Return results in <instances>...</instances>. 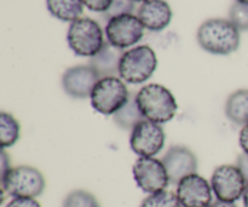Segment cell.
I'll use <instances>...</instances> for the list:
<instances>
[{"mask_svg":"<svg viewBox=\"0 0 248 207\" xmlns=\"http://www.w3.org/2000/svg\"><path fill=\"white\" fill-rule=\"evenodd\" d=\"M1 188L12 198L35 199L45 191V178L35 167L22 165L1 177Z\"/></svg>","mask_w":248,"mask_h":207,"instance_id":"cell-4","label":"cell"},{"mask_svg":"<svg viewBox=\"0 0 248 207\" xmlns=\"http://www.w3.org/2000/svg\"><path fill=\"white\" fill-rule=\"evenodd\" d=\"M239 143H240V147H241V149L244 150V153L248 154V124L247 125L242 126L241 131H240Z\"/></svg>","mask_w":248,"mask_h":207,"instance_id":"cell-27","label":"cell"},{"mask_svg":"<svg viewBox=\"0 0 248 207\" xmlns=\"http://www.w3.org/2000/svg\"><path fill=\"white\" fill-rule=\"evenodd\" d=\"M125 51L106 41L101 50L90 58V64L101 78L118 77L119 65Z\"/></svg>","mask_w":248,"mask_h":207,"instance_id":"cell-15","label":"cell"},{"mask_svg":"<svg viewBox=\"0 0 248 207\" xmlns=\"http://www.w3.org/2000/svg\"><path fill=\"white\" fill-rule=\"evenodd\" d=\"M161 161L166 167L170 183L176 186L183 178L198 172V158L189 148L183 145H174L170 148L162 157Z\"/></svg>","mask_w":248,"mask_h":207,"instance_id":"cell-12","label":"cell"},{"mask_svg":"<svg viewBox=\"0 0 248 207\" xmlns=\"http://www.w3.org/2000/svg\"><path fill=\"white\" fill-rule=\"evenodd\" d=\"M247 181L240 169L234 165H220L213 171L211 187L216 198L220 201L235 203L242 198Z\"/></svg>","mask_w":248,"mask_h":207,"instance_id":"cell-7","label":"cell"},{"mask_svg":"<svg viewBox=\"0 0 248 207\" xmlns=\"http://www.w3.org/2000/svg\"><path fill=\"white\" fill-rule=\"evenodd\" d=\"M210 207H237L235 203H228V201H220L217 200L215 203L211 204Z\"/></svg>","mask_w":248,"mask_h":207,"instance_id":"cell-29","label":"cell"},{"mask_svg":"<svg viewBox=\"0 0 248 207\" xmlns=\"http://www.w3.org/2000/svg\"><path fill=\"white\" fill-rule=\"evenodd\" d=\"M236 166L239 167L240 171L242 172V175H244V177L248 182V154L242 153V154H240L239 157H237Z\"/></svg>","mask_w":248,"mask_h":207,"instance_id":"cell-26","label":"cell"},{"mask_svg":"<svg viewBox=\"0 0 248 207\" xmlns=\"http://www.w3.org/2000/svg\"><path fill=\"white\" fill-rule=\"evenodd\" d=\"M157 67L154 50L148 45L136 46L125 51L119 65V77L128 84L138 85L147 81Z\"/></svg>","mask_w":248,"mask_h":207,"instance_id":"cell-3","label":"cell"},{"mask_svg":"<svg viewBox=\"0 0 248 207\" xmlns=\"http://www.w3.org/2000/svg\"><path fill=\"white\" fill-rule=\"evenodd\" d=\"M114 121L116 125L123 130H133L138 123L144 119V116L140 113V108L136 102V94H131L127 103L121 107L118 111L113 115Z\"/></svg>","mask_w":248,"mask_h":207,"instance_id":"cell-18","label":"cell"},{"mask_svg":"<svg viewBox=\"0 0 248 207\" xmlns=\"http://www.w3.org/2000/svg\"><path fill=\"white\" fill-rule=\"evenodd\" d=\"M63 207H101L93 194L82 189L73 191L65 196Z\"/></svg>","mask_w":248,"mask_h":207,"instance_id":"cell-21","label":"cell"},{"mask_svg":"<svg viewBox=\"0 0 248 207\" xmlns=\"http://www.w3.org/2000/svg\"><path fill=\"white\" fill-rule=\"evenodd\" d=\"M198 43L213 55H230L239 48L240 31L230 19H207L198 29Z\"/></svg>","mask_w":248,"mask_h":207,"instance_id":"cell-1","label":"cell"},{"mask_svg":"<svg viewBox=\"0 0 248 207\" xmlns=\"http://www.w3.org/2000/svg\"><path fill=\"white\" fill-rule=\"evenodd\" d=\"M67 40L73 52L82 57H93L106 43L99 24L87 17L70 23Z\"/></svg>","mask_w":248,"mask_h":207,"instance_id":"cell-5","label":"cell"},{"mask_svg":"<svg viewBox=\"0 0 248 207\" xmlns=\"http://www.w3.org/2000/svg\"><path fill=\"white\" fill-rule=\"evenodd\" d=\"M111 1L113 0H82L87 9L94 12H102V14H104L110 7Z\"/></svg>","mask_w":248,"mask_h":207,"instance_id":"cell-24","label":"cell"},{"mask_svg":"<svg viewBox=\"0 0 248 207\" xmlns=\"http://www.w3.org/2000/svg\"><path fill=\"white\" fill-rule=\"evenodd\" d=\"M133 1H135V2H142V4H143V2L148 1V0H133Z\"/></svg>","mask_w":248,"mask_h":207,"instance_id":"cell-32","label":"cell"},{"mask_svg":"<svg viewBox=\"0 0 248 207\" xmlns=\"http://www.w3.org/2000/svg\"><path fill=\"white\" fill-rule=\"evenodd\" d=\"M6 207H41L40 204L31 198H14Z\"/></svg>","mask_w":248,"mask_h":207,"instance_id":"cell-25","label":"cell"},{"mask_svg":"<svg viewBox=\"0 0 248 207\" xmlns=\"http://www.w3.org/2000/svg\"><path fill=\"white\" fill-rule=\"evenodd\" d=\"M166 135L160 124L143 119L133 127L130 137L131 149L140 158H153L162 150Z\"/></svg>","mask_w":248,"mask_h":207,"instance_id":"cell-8","label":"cell"},{"mask_svg":"<svg viewBox=\"0 0 248 207\" xmlns=\"http://www.w3.org/2000/svg\"><path fill=\"white\" fill-rule=\"evenodd\" d=\"M225 115L234 124L245 126L248 124V90L232 92L225 103Z\"/></svg>","mask_w":248,"mask_h":207,"instance_id":"cell-16","label":"cell"},{"mask_svg":"<svg viewBox=\"0 0 248 207\" xmlns=\"http://www.w3.org/2000/svg\"><path fill=\"white\" fill-rule=\"evenodd\" d=\"M176 195L182 207H210L212 187L198 174L190 175L177 184Z\"/></svg>","mask_w":248,"mask_h":207,"instance_id":"cell-13","label":"cell"},{"mask_svg":"<svg viewBox=\"0 0 248 207\" xmlns=\"http://www.w3.org/2000/svg\"><path fill=\"white\" fill-rule=\"evenodd\" d=\"M135 10V1L133 0H113L110 7L103 14V18L110 19L113 17L120 15L132 14Z\"/></svg>","mask_w":248,"mask_h":207,"instance_id":"cell-23","label":"cell"},{"mask_svg":"<svg viewBox=\"0 0 248 207\" xmlns=\"http://www.w3.org/2000/svg\"><path fill=\"white\" fill-rule=\"evenodd\" d=\"M101 77L91 65H75L64 72L62 87L72 98L84 99L91 96Z\"/></svg>","mask_w":248,"mask_h":207,"instance_id":"cell-11","label":"cell"},{"mask_svg":"<svg viewBox=\"0 0 248 207\" xmlns=\"http://www.w3.org/2000/svg\"><path fill=\"white\" fill-rule=\"evenodd\" d=\"M131 94L121 78H101L94 86L90 99L94 111L103 115H114L127 103Z\"/></svg>","mask_w":248,"mask_h":207,"instance_id":"cell-6","label":"cell"},{"mask_svg":"<svg viewBox=\"0 0 248 207\" xmlns=\"http://www.w3.org/2000/svg\"><path fill=\"white\" fill-rule=\"evenodd\" d=\"M21 126L14 115L1 111L0 113V141L2 149L12 147L18 141Z\"/></svg>","mask_w":248,"mask_h":207,"instance_id":"cell-19","label":"cell"},{"mask_svg":"<svg viewBox=\"0 0 248 207\" xmlns=\"http://www.w3.org/2000/svg\"><path fill=\"white\" fill-rule=\"evenodd\" d=\"M242 200H244V207H248V182L245 188L244 195H242Z\"/></svg>","mask_w":248,"mask_h":207,"instance_id":"cell-30","label":"cell"},{"mask_svg":"<svg viewBox=\"0 0 248 207\" xmlns=\"http://www.w3.org/2000/svg\"><path fill=\"white\" fill-rule=\"evenodd\" d=\"M236 2H241V4H248V0H235Z\"/></svg>","mask_w":248,"mask_h":207,"instance_id":"cell-31","label":"cell"},{"mask_svg":"<svg viewBox=\"0 0 248 207\" xmlns=\"http://www.w3.org/2000/svg\"><path fill=\"white\" fill-rule=\"evenodd\" d=\"M143 35H144V26L138 16L132 14L120 15L107 22V41L121 50L137 44L143 38Z\"/></svg>","mask_w":248,"mask_h":207,"instance_id":"cell-9","label":"cell"},{"mask_svg":"<svg viewBox=\"0 0 248 207\" xmlns=\"http://www.w3.org/2000/svg\"><path fill=\"white\" fill-rule=\"evenodd\" d=\"M136 184L144 193L154 194L166 191L170 184L166 167L155 158H138L132 167Z\"/></svg>","mask_w":248,"mask_h":207,"instance_id":"cell-10","label":"cell"},{"mask_svg":"<svg viewBox=\"0 0 248 207\" xmlns=\"http://www.w3.org/2000/svg\"><path fill=\"white\" fill-rule=\"evenodd\" d=\"M47 10L56 18L64 22H74L84 11L82 0H46Z\"/></svg>","mask_w":248,"mask_h":207,"instance_id":"cell-17","label":"cell"},{"mask_svg":"<svg viewBox=\"0 0 248 207\" xmlns=\"http://www.w3.org/2000/svg\"><path fill=\"white\" fill-rule=\"evenodd\" d=\"M140 207H182L174 193L167 191L149 194L140 204Z\"/></svg>","mask_w":248,"mask_h":207,"instance_id":"cell-20","label":"cell"},{"mask_svg":"<svg viewBox=\"0 0 248 207\" xmlns=\"http://www.w3.org/2000/svg\"><path fill=\"white\" fill-rule=\"evenodd\" d=\"M136 102L144 119L165 124L176 116L177 101L167 87L160 84H148L136 94Z\"/></svg>","mask_w":248,"mask_h":207,"instance_id":"cell-2","label":"cell"},{"mask_svg":"<svg viewBox=\"0 0 248 207\" xmlns=\"http://www.w3.org/2000/svg\"><path fill=\"white\" fill-rule=\"evenodd\" d=\"M229 19L239 31H248V4L235 1L230 7Z\"/></svg>","mask_w":248,"mask_h":207,"instance_id":"cell-22","label":"cell"},{"mask_svg":"<svg viewBox=\"0 0 248 207\" xmlns=\"http://www.w3.org/2000/svg\"><path fill=\"white\" fill-rule=\"evenodd\" d=\"M0 161H1V177H2L12 169L11 159H10V157L7 155V153L5 152V149H2L1 152V159H0Z\"/></svg>","mask_w":248,"mask_h":207,"instance_id":"cell-28","label":"cell"},{"mask_svg":"<svg viewBox=\"0 0 248 207\" xmlns=\"http://www.w3.org/2000/svg\"><path fill=\"white\" fill-rule=\"evenodd\" d=\"M137 16L144 28L152 32H160L171 22L172 10L165 0H148L140 5Z\"/></svg>","mask_w":248,"mask_h":207,"instance_id":"cell-14","label":"cell"}]
</instances>
